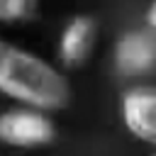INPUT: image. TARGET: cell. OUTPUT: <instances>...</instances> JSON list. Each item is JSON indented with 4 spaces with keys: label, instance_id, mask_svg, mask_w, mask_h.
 I'll return each mask as SVG.
<instances>
[{
    "label": "cell",
    "instance_id": "6da1fadb",
    "mask_svg": "<svg viewBox=\"0 0 156 156\" xmlns=\"http://www.w3.org/2000/svg\"><path fill=\"white\" fill-rule=\"evenodd\" d=\"M0 95L17 105L58 112L71 102V83L39 54L0 39Z\"/></svg>",
    "mask_w": 156,
    "mask_h": 156
},
{
    "label": "cell",
    "instance_id": "7a4b0ae2",
    "mask_svg": "<svg viewBox=\"0 0 156 156\" xmlns=\"http://www.w3.org/2000/svg\"><path fill=\"white\" fill-rule=\"evenodd\" d=\"M56 139V122L51 112L17 105L0 112V144L12 149H41L54 144Z\"/></svg>",
    "mask_w": 156,
    "mask_h": 156
},
{
    "label": "cell",
    "instance_id": "3957f363",
    "mask_svg": "<svg viewBox=\"0 0 156 156\" xmlns=\"http://www.w3.org/2000/svg\"><path fill=\"white\" fill-rule=\"evenodd\" d=\"M115 71L122 78H146L156 71V29L136 27L124 32L112 49Z\"/></svg>",
    "mask_w": 156,
    "mask_h": 156
},
{
    "label": "cell",
    "instance_id": "277c9868",
    "mask_svg": "<svg viewBox=\"0 0 156 156\" xmlns=\"http://www.w3.org/2000/svg\"><path fill=\"white\" fill-rule=\"evenodd\" d=\"M119 117L124 129L156 149V83H139L122 93Z\"/></svg>",
    "mask_w": 156,
    "mask_h": 156
},
{
    "label": "cell",
    "instance_id": "5b68a950",
    "mask_svg": "<svg viewBox=\"0 0 156 156\" xmlns=\"http://www.w3.org/2000/svg\"><path fill=\"white\" fill-rule=\"evenodd\" d=\"M98 41V24L90 15H76L71 17L56 41V58L61 68H80L90 61Z\"/></svg>",
    "mask_w": 156,
    "mask_h": 156
},
{
    "label": "cell",
    "instance_id": "8992f818",
    "mask_svg": "<svg viewBox=\"0 0 156 156\" xmlns=\"http://www.w3.org/2000/svg\"><path fill=\"white\" fill-rule=\"evenodd\" d=\"M39 0H0V24L27 22L37 15Z\"/></svg>",
    "mask_w": 156,
    "mask_h": 156
},
{
    "label": "cell",
    "instance_id": "52a82bcc",
    "mask_svg": "<svg viewBox=\"0 0 156 156\" xmlns=\"http://www.w3.org/2000/svg\"><path fill=\"white\" fill-rule=\"evenodd\" d=\"M146 24L156 29V0H151L149 7H146Z\"/></svg>",
    "mask_w": 156,
    "mask_h": 156
},
{
    "label": "cell",
    "instance_id": "ba28073f",
    "mask_svg": "<svg viewBox=\"0 0 156 156\" xmlns=\"http://www.w3.org/2000/svg\"><path fill=\"white\" fill-rule=\"evenodd\" d=\"M154 156H156V154H154Z\"/></svg>",
    "mask_w": 156,
    "mask_h": 156
}]
</instances>
